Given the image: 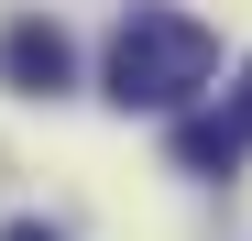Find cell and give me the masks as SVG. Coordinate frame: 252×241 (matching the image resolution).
Wrapping results in <instances>:
<instances>
[{
    "instance_id": "1",
    "label": "cell",
    "mask_w": 252,
    "mask_h": 241,
    "mask_svg": "<svg viewBox=\"0 0 252 241\" xmlns=\"http://www.w3.org/2000/svg\"><path fill=\"white\" fill-rule=\"evenodd\" d=\"M208 77H220V33L197 11H164V0H132L110 33V99L121 110H187Z\"/></svg>"
},
{
    "instance_id": "2",
    "label": "cell",
    "mask_w": 252,
    "mask_h": 241,
    "mask_svg": "<svg viewBox=\"0 0 252 241\" xmlns=\"http://www.w3.org/2000/svg\"><path fill=\"white\" fill-rule=\"evenodd\" d=\"M66 77H77V44H66V22H44V11L0 22V88H22V99H55Z\"/></svg>"
},
{
    "instance_id": "3",
    "label": "cell",
    "mask_w": 252,
    "mask_h": 241,
    "mask_svg": "<svg viewBox=\"0 0 252 241\" xmlns=\"http://www.w3.org/2000/svg\"><path fill=\"white\" fill-rule=\"evenodd\" d=\"M241 153H252V143L230 132L220 110H187V120H176V165H187V176H230Z\"/></svg>"
},
{
    "instance_id": "4",
    "label": "cell",
    "mask_w": 252,
    "mask_h": 241,
    "mask_svg": "<svg viewBox=\"0 0 252 241\" xmlns=\"http://www.w3.org/2000/svg\"><path fill=\"white\" fill-rule=\"evenodd\" d=\"M220 120H230L241 143H252V66H241V88H230V110H220Z\"/></svg>"
},
{
    "instance_id": "5",
    "label": "cell",
    "mask_w": 252,
    "mask_h": 241,
    "mask_svg": "<svg viewBox=\"0 0 252 241\" xmlns=\"http://www.w3.org/2000/svg\"><path fill=\"white\" fill-rule=\"evenodd\" d=\"M0 241H55V230H44V219H11V230H0Z\"/></svg>"
}]
</instances>
